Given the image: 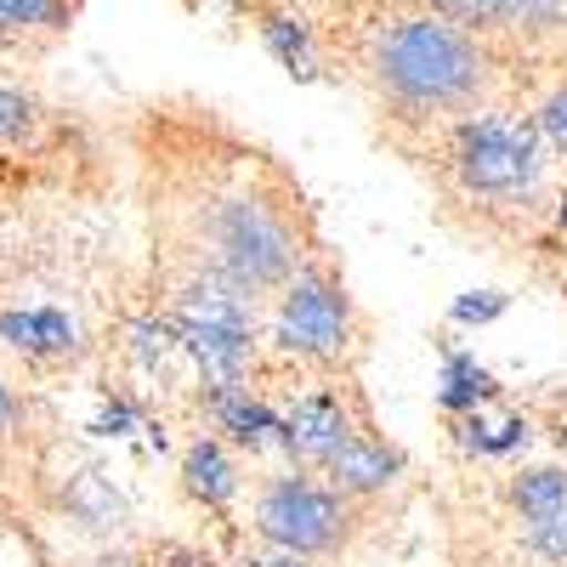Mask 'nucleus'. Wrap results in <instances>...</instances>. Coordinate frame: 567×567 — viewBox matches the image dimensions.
Here are the masks:
<instances>
[{"mask_svg": "<svg viewBox=\"0 0 567 567\" xmlns=\"http://www.w3.org/2000/svg\"><path fill=\"white\" fill-rule=\"evenodd\" d=\"M210 420L227 449H245V454H261V449H278V409L261 386L239 381V386H210Z\"/></svg>", "mask_w": 567, "mask_h": 567, "instance_id": "obj_11", "label": "nucleus"}, {"mask_svg": "<svg viewBox=\"0 0 567 567\" xmlns=\"http://www.w3.org/2000/svg\"><path fill=\"white\" fill-rule=\"evenodd\" d=\"M363 420H374V414L352 392V381L312 386V392L290 398V409H278V449L296 460V471H323Z\"/></svg>", "mask_w": 567, "mask_h": 567, "instance_id": "obj_6", "label": "nucleus"}, {"mask_svg": "<svg viewBox=\"0 0 567 567\" xmlns=\"http://www.w3.org/2000/svg\"><path fill=\"white\" fill-rule=\"evenodd\" d=\"M511 511L523 516V539L534 556L567 567V471L534 465L511 477Z\"/></svg>", "mask_w": 567, "mask_h": 567, "instance_id": "obj_7", "label": "nucleus"}, {"mask_svg": "<svg viewBox=\"0 0 567 567\" xmlns=\"http://www.w3.org/2000/svg\"><path fill=\"white\" fill-rule=\"evenodd\" d=\"M165 323L210 386H239L256 369V296L205 267H182L165 290Z\"/></svg>", "mask_w": 567, "mask_h": 567, "instance_id": "obj_4", "label": "nucleus"}, {"mask_svg": "<svg viewBox=\"0 0 567 567\" xmlns=\"http://www.w3.org/2000/svg\"><path fill=\"white\" fill-rule=\"evenodd\" d=\"M250 23H256L261 52H267L284 74H290V80H301V85L336 80V74H329V52H323L318 29H312L296 7H284V0H250Z\"/></svg>", "mask_w": 567, "mask_h": 567, "instance_id": "obj_9", "label": "nucleus"}, {"mask_svg": "<svg viewBox=\"0 0 567 567\" xmlns=\"http://www.w3.org/2000/svg\"><path fill=\"white\" fill-rule=\"evenodd\" d=\"M534 125H539V136H545V148H550L556 159H567V80L539 103Z\"/></svg>", "mask_w": 567, "mask_h": 567, "instance_id": "obj_16", "label": "nucleus"}, {"mask_svg": "<svg viewBox=\"0 0 567 567\" xmlns=\"http://www.w3.org/2000/svg\"><path fill=\"white\" fill-rule=\"evenodd\" d=\"M494 392H499L494 374L477 369V358H465V352H449L443 358V392H437L443 414H471V409L494 403Z\"/></svg>", "mask_w": 567, "mask_h": 567, "instance_id": "obj_15", "label": "nucleus"}, {"mask_svg": "<svg viewBox=\"0 0 567 567\" xmlns=\"http://www.w3.org/2000/svg\"><path fill=\"white\" fill-rule=\"evenodd\" d=\"M0 52H7V40H0Z\"/></svg>", "mask_w": 567, "mask_h": 567, "instance_id": "obj_21", "label": "nucleus"}, {"mask_svg": "<svg viewBox=\"0 0 567 567\" xmlns=\"http://www.w3.org/2000/svg\"><path fill=\"white\" fill-rule=\"evenodd\" d=\"M29 420H34V403H29L18 386L0 381V443H7V437H23Z\"/></svg>", "mask_w": 567, "mask_h": 567, "instance_id": "obj_17", "label": "nucleus"}, {"mask_svg": "<svg viewBox=\"0 0 567 567\" xmlns=\"http://www.w3.org/2000/svg\"><path fill=\"white\" fill-rule=\"evenodd\" d=\"M403 449L381 432V425H374V420H363L358 425V432L336 449V460H329L323 471H318V477L329 483V488H336V494H347V499H374V494H386L398 477H403Z\"/></svg>", "mask_w": 567, "mask_h": 567, "instance_id": "obj_8", "label": "nucleus"}, {"mask_svg": "<svg viewBox=\"0 0 567 567\" xmlns=\"http://www.w3.org/2000/svg\"><path fill=\"white\" fill-rule=\"evenodd\" d=\"M182 488H187V499H199L205 511H227L233 499H239V488H245L239 454H233L221 437L187 443V454H182Z\"/></svg>", "mask_w": 567, "mask_h": 567, "instance_id": "obj_12", "label": "nucleus"}, {"mask_svg": "<svg viewBox=\"0 0 567 567\" xmlns=\"http://www.w3.org/2000/svg\"><path fill=\"white\" fill-rule=\"evenodd\" d=\"M499 312H505V296H494V290L465 296V301L454 307V318H460V323H488V318H499Z\"/></svg>", "mask_w": 567, "mask_h": 567, "instance_id": "obj_19", "label": "nucleus"}, {"mask_svg": "<svg viewBox=\"0 0 567 567\" xmlns=\"http://www.w3.org/2000/svg\"><path fill=\"white\" fill-rule=\"evenodd\" d=\"M369 109L398 148L432 142L443 125L477 114L494 85L488 34L437 12V7H392L369 29L363 45Z\"/></svg>", "mask_w": 567, "mask_h": 567, "instance_id": "obj_1", "label": "nucleus"}, {"mask_svg": "<svg viewBox=\"0 0 567 567\" xmlns=\"http://www.w3.org/2000/svg\"><path fill=\"white\" fill-rule=\"evenodd\" d=\"M0 347L18 352L29 369H69L85 341L63 307H7L0 312Z\"/></svg>", "mask_w": 567, "mask_h": 567, "instance_id": "obj_10", "label": "nucleus"}, {"mask_svg": "<svg viewBox=\"0 0 567 567\" xmlns=\"http://www.w3.org/2000/svg\"><path fill=\"white\" fill-rule=\"evenodd\" d=\"M233 567H312V561L296 556V550H278V545H256V550L233 556Z\"/></svg>", "mask_w": 567, "mask_h": 567, "instance_id": "obj_18", "label": "nucleus"}, {"mask_svg": "<svg viewBox=\"0 0 567 567\" xmlns=\"http://www.w3.org/2000/svg\"><path fill=\"white\" fill-rule=\"evenodd\" d=\"M432 154H437L449 194L483 216H516V210L528 216L545 194L550 148H545L539 125L523 114L477 109V114L443 125L432 136Z\"/></svg>", "mask_w": 567, "mask_h": 567, "instance_id": "obj_2", "label": "nucleus"}, {"mask_svg": "<svg viewBox=\"0 0 567 567\" xmlns=\"http://www.w3.org/2000/svg\"><path fill=\"white\" fill-rule=\"evenodd\" d=\"M18 182H29V171H23V159H12L7 148H0V187H18Z\"/></svg>", "mask_w": 567, "mask_h": 567, "instance_id": "obj_20", "label": "nucleus"}, {"mask_svg": "<svg viewBox=\"0 0 567 567\" xmlns=\"http://www.w3.org/2000/svg\"><path fill=\"white\" fill-rule=\"evenodd\" d=\"M272 347L284 363L323 369V374H347L369 352V318L347 290V272L323 250H312L284 278L272 307Z\"/></svg>", "mask_w": 567, "mask_h": 567, "instance_id": "obj_3", "label": "nucleus"}, {"mask_svg": "<svg viewBox=\"0 0 567 567\" xmlns=\"http://www.w3.org/2000/svg\"><path fill=\"white\" fill-rule=\"evenodd\" d=\"M85 0H0V40L7 45H45L74 29Z\"/></svg>", "mask_w": 567, "mask_h": 567, "instance_id": "obj_14", "label": "nucleus"}, {"mask_svg": "<svg viewBox=\"0 0 567 567\" xmlns=\"http://www.w3.org/2000/svg\"><path fill=\"white\" fill-rule=\"evenodd\" d=\"M63 131V120L45 109L34 91L23 85H0V148L7 154H34L45 159L52 154V136Z\"/></svg>", "mask_w": 567, "mask_h": 567, "instance_id": "obj_13", "label": "nucleus"}, {"mask_svg": "<svg viewBox=\"0 0 567 567\" xmlns=\"http://www.w3.org/2000/svg\"><path fill=\"white\" fill-rule=\"evenodd\" d=\"M352 511L358 499L336 494L318 471H278L256 488V534L261 545L296 550V556H329L341 550L352 534Z\"/></svg>", "mask_w": 567, "mask_h": 567, "instance_id": "obj_5", "label": "nucleus"}]
</instances>
